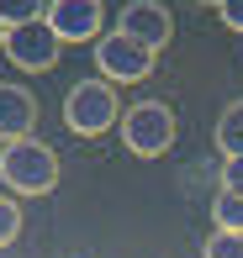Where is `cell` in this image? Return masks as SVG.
I'll return each mask as SVG.
<instances>
[{
	"instance_id": "6da1fadb",
	"label": "cell",
	"mask_w": 243,
	"mask_h": 258,
	"mask_svg": "<svg viewBox=\"0 0 243 258\" xmlns=\"http://www.w3.org/2000/svg\"><path fill=\"white\" fill-rule=\"evenodd\" d=\"M0 184L11 195H48L59 184V153L42 137H21V143L0 148Z\"/></svg>"
},
{
	"instance_id": "7a4b0ae2",
	"label": "cell",
	"mask_w": 243,
	"mask_h": 258,
	"mask_svg": "<svg viewBox=\"0 0 243 258\" xmlns=\"http://www.w3.org/2000/svg\"><path fill=\"white\" fill-rule=\"evenodd\" d=\"M117 121H122L117 85H106V79H79V85L64 95V126L74 137H101Z\"/></svg>"
},
{
	"instance_id": "3957f363",
	"label": "cell",
	"mask_w": 243,
	"mask_h": 258,
	"mask_svg": "<svg viewBox=\"0 0 243 258\" xmlns=\"http://www.w3.org/2000/svg\"><path fill=\"white\" fill-rule=\"evenodd\" d=\"M122 143L137 158H164L175 148V111L164 100H137L122 111Z\"/></svg>"
},
{
	"instance_id": "277c9868",
	"label": "cell",
	"mask_w": 243,
	"mask_h": 258,
	"mask_svg": "<svg viewBox=\"0 0 243 258\" xmlns=\"http://www.w3.org/2000/svg\"><path fill=\"white\" fill-rule=\"evenodd\" d=\"M154 58L143 42H132L127 32H106V37H95V69L106 85H137V79L154 74Z\"/></svg>"
},
{
	"instance_id": "5b68a950",
	"label": "cell",
	"mask_w": 243,
	"mask_h": 258,
	"mask_svg": "<svg viewBox=\"0 0 243 258\" xmlns=\"http://www.w3.org/2000/svg\"><path fill=\"white\" fill-rule=\"evenodd\" d=\"M0 53H6L16 69H27V74H48V69L59 63L64 42L53 37L48 21H27V27H11L6 32V48H0Z\"/></svg>"
},
{
	"instance_id": "8992f818",
	"label": "cell",
	"mask_w": 243,
	"mask_h": 258,
	"mask_svg": "<svg viewBox=\"0 0 243 258\" xmlns=\"http://www.w3.org/2000/svg\"><path fill=\"white\" fill-rule=\"evenodd\" d=\"M117 32H127L132 42H143L148 53H164L169 37H175V16H169V6H159V0H127L122 16H117Z\"/></svg>"
},
{
	"instance_id": "52a82bcc",
	"label": "cell",
	"mask_w": 243,
	"mask_h": 258,
	"mask_svg": "<svg viewBox=\"0 0 243 258\" xmlns=\"http://www.w3.org/2000/svg\"><path fill=\"white\" fill-rule=\"evenodd\" d=\"M42 21L53 27L59 42H95L106 11H101V0H48V16Z\"/></svg>"
},
{
	"instance_id": "ba28073f",
	"label": "cell",
	"mask_w": 243,
	"mask_h": 258,
	"mask_svg": "<svg viewBox=\"0 0 243 258\" xmlns=\"http://www.w3.org/2000/svg\"><path fill=\"white\" fill-rule=\"evenodd\" d=\"M37 126V100L21 85H0V143H21Z\"/></svg>"
},
{
	"instance_id": "9c48e42d",
	"label": "cell",
	"mask_w": 243,
	"mask_h": 258,
	"mask_svg": "<svg viewBox=\"0 0 243 258\" xmlns=\"http://www.w3.org/2000/svg\"><path fill=\"white\" fill-rule=\"evenodd\" d=\"M212 137H217V153H222V158L243 153V100H233L222 116H217V132Z\"/></svg>"
},
{
	"instance_id": "30bf717a",
	"label": "cell",
	"mask_w": 243,
	"mask_h": 258,
	"mask_svg": "<svg viewBox=\"0 0 243 258\" xmlns=\"http://www.w3.org/2000/svg\"><path fill=\"white\" fill-rule=\"evenodd\" d=\"M212 221H217V232H243V195L217 190V201H212Z\"/></svg>"
},
{
	"instance_id": "8fae6325",
	"label": "cell",
	"mask_w": 243,
	"mask_h": 258,
	"mask_svg": "<svg viewBox=\"0 0 243 258\" xmlns=\"http://www.w3.org/2000/svg\"><path fill=\"white\" fill-rule=\"evenodd\" d=\"M48 16V0H0V21L6 27H27V21Z\"/></svg>"
},
{
	"instance_id": "7c38bea8",
	"label": "cell",
	"mask_w": 243,
	"mask_h": 258,
	"mask_svg": "<svg viewBox=\"0 0 243 258\" xmlns=\"http://www.w3.org/2000/svg\"><path fill=\"white\" fill-rule=\"evenodd\" d=\"M16 237H21V206L11 195H0V248H11Z\"/></svg>"
},
{
	"instance_id": "4fadbf2b",
	"label": "cell",
	"mask_w": 243,
	"mask_h": 258,
	"mask_svg": "<svg viewBox=\"0 0 243 258\" xmlns=\"http://www.w3.org/2000/svg\"><path fill=\"white\" fill-rule=\"evenodd\" d=\"M206 258H243V232H212L206 237Z\"/></svg>"
},
{
	"instance_id": "5bb4252c",
	"label": "cell",
	"mask_w": 243,
	"mask_h": 258,
	"mask_svg": "<svg viewBox=\"0 0 243 258\" xmlns=\"http://www.w3.org/2000/svg\"><path fill=\"white\" fill-rule=\"evenodd\" d=\"M222 190L227 195H243V153L238 158H222Z\"/></svg>"
},
{
	"instance_id": "9a60e30c",
	"label": "cell",
	"mask_w": 243,
	"mask_h": 258,
	"mask_svg": "<svg viewBox=\"0 0 243 258\" xmlns=\"http://www.w3.org/2000/svg\"><path fill=\"white\" fill-rule=\"evenodd\" d=\"M217 16H222L227 32H243V0H222V6H217Z\"/></svg>"
},
{
	"instance_id": "2e32d148",
	"label": "cell",
	"mask_w": 243,
	"mask_h": 258,
	"mask_svg": "<svg viewBox=\"0 0 243 258\" xmlns=\"http://www.w3.org/2000/svg\"><path fill=\"white\" fill-rule=\"evenodd\" d=\"M6 32H11V27H6V21H0V48H6Z\"/></svg>"
},
{
	"instance_id": "e0dca14e",
	"label": "cell",
	"mask_w": 243,
	"mask_h": 258,
	"mask_svg": "<svg viewBox=\"0 0 243 258\" xmlns=\"http://www.w3.org/2000/svg\"><path fill=\"white\" fill-rule=\"evenodd\" d=\"M196 6H222V0H196Z\"/></svg>"
}]
</instances>
